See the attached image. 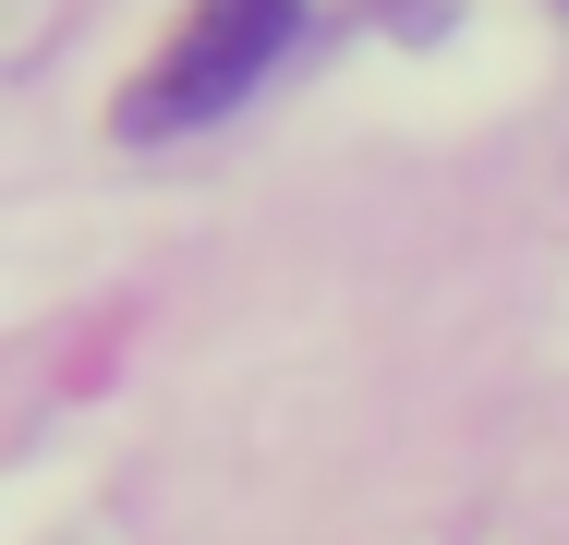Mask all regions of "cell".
Here are the masks:
<instances>
[{
	"instance_id": "1",
	"label": "cell",
	"mask_w": 569,
	"mask_h": 545,
	"mask_svg": "<svg viewBox=\"0 0 569 545\" xmlns=\"http://www.w3.org/2000/svg\"><path fill=\"white\" fill-rule=\"evenodd\" d=\"M291 37H303V0H194V12H182V37L133 73L121 133H182V121L242 109L267 73H279V49H291Z\"/></svg>"
}]
</instances>
